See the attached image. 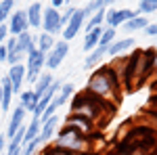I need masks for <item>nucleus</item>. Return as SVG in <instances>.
I'll use <instances>...</instances> for the list:
<instances>
[{
	"instance_id": "obj_1",
	"label": "nucleus",
	"mask_w": 157,
	"mask_h": 155,
	"mask_svg": "<svg viewBox=\"0 0 157 155\" xmlns=\"http://www.w3.org/2000/svg\"><path fill=\"white\" fill-rule=\"evenodd\" d=\"M115 107L113 103H107V101H101L98 96L90 95V92H75L71 96V103H69V113H75V115H82V118H88L90 122H94L98 130L105 128L109 122L115 115Z\"/></svg>"
},
{
	"instance_id": "obj_2",
	"label": "nucleus",
	"mask_w": 157,
	"mask_h": 155,
	"mask_svg": "<svg viewBox=\"0 0 157 155\" xmlns=\"http://www.w3.org/2000/svg\"><path fill=\"white\" fill-rule=\"evenodd\" d=\"M153 78V48H134L128 57L126 72L121 76L124 92H134L151 82Z\"/></svg>"
},
{
	"instance_id": "obj_3",
	"label": "nucleus",
	"mask_w": 157,
	"mask_h": 155,
	"mask_svg": "<svg viewBox=\"0 0 157 155\" xmlns=\"http://www.w3.org/2000/svg\"><path fill=\"white\" fill-rule=\"evenodd\" d=\"M84 90L98 96L101 101L117 105L121 92H124V86H121L120 76L109 67V63H105V65H101V67H97L92 72V76L88 78V84H86Z\"/></svg>"
},
{
	"instance_id": "obj_4",
	"label": "nucleus",
	"mask_w": 157,
	"mask_h": 155,
	"mask_svg": "<svg viewBox=\"0 0 157 155\" xmlns=\"http://www.w3.org/2000/svg\"><path fill=\"white\" fill-rule=\"evenodd\" d=\"M59 149L71 151V153H84V155H92V147H90V138L82 136L80 132L71 130V128H61L55 136V143Z\"/></svg>"
},
{
	"instance_id": "obj_5",
	"label": "nucleus",
	"mask_w": 157,
	"mask_h": 155,
	"mask_svg": "<svg viewBox=\"0 0 157 155\" xmlns=\"http://www.w3.org/2000/svg\"><path fill=\"white\" fill-rule=\"evenodd\" d=\"M46 67V55L40 52V50H32L25 59V82L29 84H36V80L40 78L42 69Z\"/></svg>"
},
{
	"instance_id": "obj_6",
	"label": "nucleus",
	"mask_w": 157,
	"mask_h": 155,
	"mask_svg": "<svg viewBox=\"0 0 157 155\" xmlns=\"http://www.w3.org/2000/svg\"><path fill=\"white\" fill-rule=\"evenodd\" d=\"M65 128H71V130L80 132L86 138H90L92 134L98 132V128L94 126V122H90L88 118H82V115H75V113H69V115L65 118Z\"/></svg>"
},
{
	"instance_id": "obj_7",
	"label": "nucleus",
	"mask_w": 157,
	"mask_h": 155,
	"mask_svg": "<svg viewBox=\"0 0 157 155\" xmlns=\"http://www.w3.org/2000/svg\"><path fill=\"white\" fill-rule=\"evenodd\" d=\"M42 29L50 36H59L63 34V23H61V13L57 9L48 6L42 15Z\"/></svg>"
},
{
	"instance_id": "obj_8",
	"label": "nucleus",
	"mask_w": 157,
	"mask_h": 155,
	"mask_svg": "<svg viewBox=\"0 0 157 155\" xmlns=\"http://www.w3.org/2000/svg\"><path fill=\"white\" fill-rule=\"evenodd\" d=\"M86 21H88V19H86L84 11H82V9H78V11H75V15L69 19V23L63 27V34H61V36H63V40H65V42L73 40V38L80 34V29L86 25Z\"/></svg>"
},
{
	"instance_id": "obj_9",
	"label": "nucleus",
	"mask_w": 157,
	"mask_h": 155,
	"mask_svg": "<svg viewBox=\"0 0 157 155\" xmlns=\"http://www.w3.org/2000/svg\"><path fill=\"white\" fill-rule=\"evenodd\" d=\"M67 52H69V44H67L65 40L57 42V44H55V48H52L48 55H46V69H48V72H52V69L61 67V63L65 61Z\"/></svg>"
},
{
	"instance_id": "obj_10",
	"label": "nucleus",
	"mask_w": 157,
	"mask_h": 155,
	"mask_svg": "<svg viewBox=\"0 0 157 155\" xmlns=\"http://www.w3.org/2000/svg\"><path fill=\"white\" fill-rule=\"evenodd\" d=\"M138 11H132V9H117V11H107L105 15V23L109 27H121V25L126 23V21H130L132 17H136Z\"/></svg>"
},
{
	"instance_id": "obj_11",
	"label": "nucleus",
	"mask_w": 157,
	"mask_h": 155,
	"mask_svg": "<svg viewBox=\"0 0 157 155\" xmlns=\"http://www.w3.org/2000/svg\"><path fill=\"white\" fill-rule=\"evenodd\" d=\"M23 32H29V21L25 11H13L9 17V34L11 36H21Z\"/></svg>"
},
{
	"instance_id": "obj_12",
	"label": "nucleus",
	"mask_w": 157,
	"mask_h": 155,
	"mask_svg": "<svg viewBox=\"0 0 157 155\" xmlns=\"http://www.w3.org/2000/svg\"><path fill=\"white\" fill-rule=\"evenodd\" d=\"M25 115H27V111H25L21 105H17V107L11 111V119H9V126H6V132H4L6 141H11L13 136L17 134V130L25 126Z\"/></svg>"
},
{
	"instance_id": "obj_13",
	"label": "nucleus",
	"mask_w": 157,
	"mask_h": 155,
	"mask_svg": "<svg viewBox=\"0 0 157 155\" xmlns=\"http://www.w3.org/2000/svg\"><path fill=\"white\" fill-rule=\"evenodd\" d=\"M6 78H9V82H11V86H13V92H15V95H21V86H23V82H25V65L23 63L11 65Z\"/></svg>"
},
{
	"instance_id": "obj_14",
	"label": "nucleus",
	"mask_w": 157,
	"mask_h": 155,
	"mask_svg": "<svg viewBox=\"0 0 157 155\" xmlns=\"http://www.w3.org/2000/svg\"><path fill=\"white\" fill-rule=\"evenodd\" d=\"M57 128H59V118L57 115H52V118L44 119L42 122V128H40V141H42V145L50 143V138L52 136H57Z\"/></svg>"
},
{
	"instance_id": "obj_15",
	"label": "nucleus",
	"mask_w": 157,
	"mask_h": 155,
	"mask_svg": "<svg viewBox=\"0 0 157 155\" xmlns=\"http://www.w3.org/2000/svg\"><path fill=\"white\" fill-rule=\"evenodd\" d=\"M25 13H27V21H29V27H42V15H44V6L38 2V0H34L27 9H25Z\"/></svg>"
},
{
	"instance_id": "obj_16",
	"label": "nucleus",
	"mask_w": 157,
	"mask_h": 155,
	"mask_svg": "<svg viewBox=\"0 0 157 155\" xmlns=\"http://www.w3.org/2000/svg\"><path fill=\"white\" fill-rule=\"evenodd\" d=\"M134 44H136V42H134V38H130V36H128V38H120V40H115V42L109 46L107 55H109V57H113V59H115V57H121L126 50H132Z\"/></svg>"
},
{
	"instance_id": "obj_17",
	"label": "nucleus",
	"mask_w": 157,
	"mask_h": 155,
	"mask_svg": "<svg viewBox=\"0 0 157 155\" xmlns=\"http://www.w3.org/2000/svg\"><path fill=\"white\" fill-rule=\"evenodd\" d=\"M103 32H105V27H94V29H90V32L84 34V44H82V48H84L86 52H92L98 46V40L103 36Z\"/></svg>"
},
{
	"instance_id": "obj_18",
	"label": "nucleus",
	"mask_w": 157,
	"mask_h": 155,
	"mask_svg": "<svg viewBox=\"0 0 157 155\" xmlns=\"http://www.w3.org/2000/svg\"><path fill=\"white\" fill-rule=\"evenodd\" d=\"M0 88H2V105H0V111L4 113V111L11 109L15 92H13V86H11V82H9V78H0Z\"/></svg>"
},
{
	"instance_id": "obj_19",
	"label": "nucleus",
	"mask_w": 157,
	"mask_h": 155,
	"mask_svg": "<svg viewBox=\"0 0 157 155\" xmlns=\"http://www.w3.org/2000/svg\"><path fill=\"white\" fill-rule=\"evenodd\" d=\"M38 101H40V96H38L34 90H23V92L19 95V105H21L27 113H32V115H34V111H36Z\"/></svg>"
},
{
	"instance_id": "obj_20",
	"label": "nucleus",
	"mask_w": 157,
	"mask_h": 155,
	"mask_svg": "<svg viewBox=\"0 0 157 155\" xmlns=\"http://www.w3.org/2000/svg\"><path fill=\"white\" fill-rule=\"evenodd\" d=\"M75 95V88H73L71 82H63V86L59 88V92H57V96L52 99V103L57 105V107H63L67 101H71V96Z\"/></svg>"
},
{
	"instance_id": "obj_21",
	"label": "nucleus",
	"mask_w": 157,
	"mask_h": 155,
	"mask_svg": "<svg viewBox=\"0 0 157 155\" xmlns=\"http://www.w3.org/2000/svg\"><path fill=\"white\" fill-rule=\"evenodd\" d=\"M107 50H109V46H97L92 52H88L84 65H86V67H90V69H97L98 65H101V61L107 57Z\"/></svg>"
},
{
	"instance_id": "obj_22",
	"label": "nucleus",
	"mask_w": 157,
	"mask_h": 155,
	"mask_svg": "<svg viewBox=\"0 0 157 155\" xmlns=\"http://www.w3.org/2000/svg\"><path fill=\"white\" fill-rule=\"evenodd\" d=\"M52 82H55L52 73H50V72H42V73H40V78L36 80V84H34V88H32V90H34L38 96H42L50 88V84H52Z\"/></svg>"
},
{
	"instance_id": "obj_23",
	"label": "nucleus",
	"mask_w": 157,
	"mask_h": 155,
	"mask_svg": "<svg viewBox=\"0 0 157 155\" xmlns=\"http://www.w3.org/2000/svg\"><path fill=\"white\" fill-rule=\"evenodd\" d=\"M36 40L38 36H32V32H23L21 36H17V46L21 48L25 55H29L32 50H36Z\"/></svg>"
},
{
	"instance_id": "obj_24",
	"label": "nucleus",
	"mask_w": 157,
	"mask_h": 155,
	"mask_svg": "<svg viewBox=\"0 0 157 155\" xmlns=\"http://www.w3.org/2000/svg\"><path fill=\"white\" fill-rule=\"evenodd\" d=\"M55 44H57L55 36H50V34H46V32H42V34L38 36V40H36V48L40 50V52H44V55H48L50 50L55 48Z\"/></svg>"
},
{
	"instance_id": "obj_25",
	"label": "nucleus",
	"mask_w": 157,
	"mask_h": 155,
	"mask_svg": "<svg viewBox=\"0 0 157 155\" xmlns=\"http://www.w3.org/2000/svg\"><path fill=\"white\" fill-rule=\"evenodd\" d=\"M147 25H149V19H147L145 15H140V13H138L136 17H132L130 21H126L121 27H124L126 32H138V29H145Z\"/></svg>"
},
{
	"instance_id": "obj_26",
	"label": "nucleus",
	"mask_w": 157,
	"mask_h": 155,
	"mask_svg": "<svg viewBox=\"0 0 157 155\" xmlns=\"http://www.w3.org/2000/svg\"><path fill=\"white\" fill-rule=\"evenodd\" d=\"M40 128H42L40 118H32V122L25 126V143H29V141L38 138V136H40Z\"/></svg>"
},
{
	"instance_id": "obj_27",
	"label": "nucleus",
	"mask_w": 157,
	"mask_h": 155,
	"mask_svg": "<svg viewBox=\"0 0 157 155\" xmlns=\"http://www.w3.org/2000/svg\"><path fill=\"white\" fill-rule=\"evenodd\" d=\"M105 15H107V9H103V11L94 13L88 21H86L84 25V34L86 32H90V29H94V27H103V23H105Z\"/></svg>"
},
{
	"instance_id": "obj_28",
	"label": "nucleus",
	"mask_w": 157,
	"mask_h": 155,
	"mask_svg": "<svg viewBox=\"0 0 157 155\" xmlns=\"http://www.w3.org/2000/svg\"><path fill=\"white\" fill-rule=\"evenodd\" d=\"M105 6H107V4H105V0H90V2H88V4H86L84 9H82V11H84L86 19H90V17H92V15H94V13L103 11V9H105Z\"/></svg>"
},
{
	"instance_id": "obj_29",
	"label": "nucleus",
	"mask_w": 157,
	"mask_h": 155,
	"mask_svg": "<svg viewBox=\"0 0 157 155\" xmlns=\"http://www.w3.org/2000/svg\"><path fill=\"white\" fill-rule=\"evenodd\" d=\"M13 9H15V0H0V25L13 15Z\"/></svg>"
},
{
	"instance_id": "obj_30",
	"label": "nucleus",
	"mask_w": 157,
	"mask_h": 155,
	"mask_svg": "<svg viewBox=\"0 0 157 155\" xmlns=\"http://www.w3.org/2000/svg\"><path fill=\"white\" fill-rule=\"evenodd\" d=\"M40 147H44L40 138H34V141H29V143H23V147H21V155H38Z\"/></svg>"
},
{
	"instance_id": "obj_31",
	"label": "nucleus",
	"mask_w": 157,
	"mask_h": 155,
	"mask_svg": "<svg viewBox=\"0 0 157 155\" xmlns=\"http://www.w3.org/2000/svg\"><path fill=\"white\" fill-rule=\"evenodd\" d=\"M40 155H84V153H71V151H65V149H59L57 145H44Z\"/></svg>"
},
{
	"instance_id": "obj_32",
	"label": "nucleus",
	"mask_w": 157,
	"mask_h": 155,
	"mask_svg": "<svg viewBox=\"0 0 157 155\" xmlns=\"http://www.w3.org/2000/svg\"><path fill=\"white\" fill-rule=\"evenodd\" d=\"M138 13L140 15H151V13H157V0H140L138 2Z\"/></svg>"
},
{
	"instance_id": "obj_33",
	"label": "nucleus",
	"mask_w": 157,
	"mask_h": 155,
	"mask_svg": "<svg viewBox=\"0 0 157 155\" xmlns=\"http://www.w3.org/2000/svg\"><path fill=\"white\" fill-rule=\"evenodd\" d=\"M75 11H78L75 6H67V9H65V13L61 15V23H63V27H65V25L69 23V19H71L73 15H75Z\"/></svg>"
},
{
	"instance_id": "obj_34",
	"label": "nucleus",
	"mask_w": 157,
	"mask_h": 155,
	"mask_svg": "<svg viewBox=\"0 0 157 155\" xmlns=\"http://www.w3.org/2000/svg\"><path fill=\"white\" fill-rule=\"evenodd\" d=\"M143 32H145L149 38H157V23H149Z\"/></svg>"
},
{
	"instance_id": "obj_35",
	"label": "nucleus",
	"mask_w": 157,
	"mask_h": 155,
	"mask_svg": "<svg viewBox=\"0 0 157 155\" xmlns=\"http://www.w3.org/2000/svg\"><path fill=\"white\" fill-rule=\"evenodd\" d=\"M6 36H9V25L2 23V25H0V44L6 42Z\"/></svg>"
},
{
	"instance_id": "obj_36",
	"label": "nucleus",
	"mask_w": 157,
	"mask_h": 155,
	"mask_svg": "<svg viewBox=\"0 0 157 155\" xmlns=\"http://www.w3.org/2000/svg\"><path fill=\"white\" fill-rule=\"evenodd\" d=\"M6 57H9L6 44H0V65H2V63H6Z\"/></svg>"
},
{
	"instance_id": "obj_37",
	"label": "nucleus",
	"mask_w": 157,
	"mask_h": 155,
	"mask_svg": "<svg viewBox=\"0 0 157 155\" xmlns=\"http://www.w3.org/2000/svg\"><path fill=\"white\" fill-rule=\"evenodd\" d=\"M63 4L69 6V0H50V6H52V9H59V6H63Z\"/></svg>"
},
{
	"instance_id": "obj_38",
	"label": "nucleus",
	"mask_w": 157,
	"mask_h": 155,
	"mask_svg": "<svg viewBox=\"0 0 157 155\" xmlns=\"http://www.w3.org/2000/svg\"><path fill=\"white\" fill-rule=\"evenodd\" d=\"M153 78H157V48H153Z\"/></svg>"
},
{
	"instance_id": "obj_39",
	"label": "nucleus",
	"mask_w": 157,
	"mask_h": 155,
	"mask_svg": "<svg viewBox=\"0 0 157 155\" xmlns=\"http://www.w3.org/2000/svg\"><path fill=\"white\" fill-rule=\"evenodd\" d=\"M111 2H117V0H105V4H111Z\"/></svg>"
},
{
	"instance_id": "obj_40",
	"label": "nucleus",
	"mask_w": 157,
	"mask_h": 155,
	"mask_svg": "<svg viewBox=\"0 0 157 155\" xmlns=\"http://www.w3.org/2000/svg\"><path fill=\"white\" fill-rule=\"evenodd\" d=\"M0 105H2V88H0Z\"/></svg>"
},
{
	"instance_id": "obj_41",
	"label": "nucleus",
	"mask_w": 157,
	"mask_h": 155,
	"mask_svg": "<svg viewBox=\"0 0 157 155\" xmlns=\"http://www.w3.org/2000/svg\"><path fill=\"white\" fill-rule=\"evenodd\" d=\"M0 118H2V111H0Z\"/></svg>"
},
{
	"instance_id": "obj_42",
	"label": "nucleus",
	"mask_w": 157,
	"mask_h": 155,
	"mask_svg": "<svg viewBox=\"0 0 157 155\" xmlns=\"http://www.w3.org/2000/svg\"><path fill=\"white\" fill-rule=\"evenodd\" d=\"M29 2H34V0H29Z\"/></svg>"
}]
</instances>
